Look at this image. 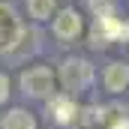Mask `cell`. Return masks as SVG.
Returning <instances> with one entry per match:
<instances>
[{"label":"cell","instance_id":"cell-1","mask_svg":"<svg viewBox=\"0 0 129 129\" xmlns=\"http://www.w3.org/2000/svg\"><path fill=\"white\" fill-rule=\"evenodd\" d=\"M126 39H129V24L120 21L117 15H102L93 21V30H90L93 48H105L108 42H126Z\"/></svg>","mask_w":129,"mask_h":129},{"label":"cell","instance_id":"cell-2","mask_svg":"<svg viewBox=\"0 0 129 129\" xmlns=\"http://www.w3.org/2000/svg\"><path fill=\"white\" fill-rule=\"evenodd\" d=\"M60 81H63L66 93H81V90H87V84L93 81V66L87 63V60H81V57H69L60 63Z\"/></svg>","mask_w":129,"mask_h":129},{"label":"cell","instance_id":"cell-3","mask_svg":"<svg viewBox=\"0 0 129 129\" xmlns=\"http://www.w3.org/2000/svg\"><path fill=\"white\" fill-rule=\"evenodd\" d=\"M21 87H24L27 96H39L42 99V96H48L54 90V75L45 66H33L27 72H21Z\"/></svg>","mask_w":129,"mask_h":129},{"label":"cell","instance_id":"cell-4","mask_svg":"<svg viewBox=\"0 0 129 129\" xmlns=\"http://www.w3.org/2000/svg\"><path fill=\"white\" fill-rule=\"evenodd\" d=\"M21 36V24H18V15L9 3H0V51L6 54Z\"/></svg>","mask_w":129,"mask_h":129},{"label":"cell","instance_id":"cell-5","mask_svg":"<svg viewBox=\"0 0 129 129\" xmlns=\"http://www.w3.org/2000/svg\"><path fill=\"white\" fill-rule=\"evenodd\" d=\"M54 33L57 39H75L81 33V15L75 9H60L54 18Z\"/></svg>","mask_w":129,"mask_h":129},{"label":"cell","instance_id":"cell-6","mask_svg":"<svg viewBox=\"0 0 129 129\" xmlns=\"http://www.w3.org/2000/svg\"><path fill=\"white\" fill-rule=\"evenodd\" d=\"M48 114H51L60 126H69V123L78 120V108H75V102L69 96H54L48 102Z\"/></svg>","mask_w":129,"mask_h":129},{"label":"cell","instance_id":"cell-7","mask_svg":"<svg viewBox=\"0 0 129 129\" xmlns=\"http://www.w3.org/2000/svg\"><path fill=\"white\" fill-rule=\"evenodd\" d=\"M105 87L111 90V93H120V90H126L129 84V63H123V60H114V63H108V69H105Z\"/></svg>","mask_w":129,"mask_h":129},{"label":"cell","instance_id":"cell-8","mask_svg":"<svg viewBox=\"0 0 129 129\" xmlns=\"http://www.w3.org/2000/svg\"><path fill=\"white\" fill-rule=\"evenodd\" d=\"M96 120L105 123L108 129H117L123 123H129V111H126V105H105V108L96 111Z\"/></svg>","mask_w":129,"mask_h":129},{"label":"cell","instance_id":"cell-9","mask_svg":"<svg viewBox=\"0 0 129 129\" xmlns=\"http://www.w3.org/2000/svg\"><path fill=\"white\" fill-rule=\"evenodd\" d=\"M0 129H36V117L24 108H12L9 114H3Z\"/></svg>","mask_w":129,"mask_h":129},{"label":"cell","instance_id":"cell-10","mask_svg":"<svg viewBox=\"0 0 129 129\" xmlns=\"http://www.w3.org/2000/svg\"><path fill=\"white\" fill-rule=\"evenodd\" d=\"M27 12H30V18H36V21H45L54 12V0H27Z\"/></svg>","mask_w":129,"mask_h":129},{"label":"cell","instance_id":"cell-11","mask_svg":"<svg viewBox=\"0 0 129 129\" xmlns=\"http://www.w3.org/2000/svg\"><path fill=\"white\" fill-rule=\"evenodd\" d=\"M90 9L96 12V18H102V15H114L111 6H108V0H90Z\"/></svg>","mask_w":129,"mask_h":129},{"label":"cell","instance_id":"cell-12","mask_svg":"<svg viewBox=\"0 0 129 129\" xmlns=\"http://www.w3.org/2000/svg\"><path fill=\"white\" fill-rule=\"evenodd\" d=\"M9 99V78L0 72V102H6Z\"/></svg>","mask_w":129,"mask_h":129},{"label":"cell","instance_id":"cell-13","mask_svg":"<svg viewBox=\"0 0 129 129\" xmlns=\"http://www.w3.org/2000/svg\"><path fill=\"white\" fill-rule=\"evenodd\" d=\"M117 129H129V123H123V126H117Z\"/></svg>","mask_w":129,"mask_h":129}]
</instances>
